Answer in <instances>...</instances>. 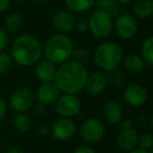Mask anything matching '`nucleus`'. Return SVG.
Wrapping results in <instances>:
<instances>
[{
	"label": "nucleus",
	"instance_id": "obj_1",
	"mask_svg": "<svg viewBox=\"0 0 153 153\" xmlns=\"http://www.w3.org/2000/svg\"><path fill=\"white\" fill-rule=\"evenodd\" d=\"M87 76L85 66L74 60H68L57 68L53 82L62 94H76L84 90Z\"/></svg>",
	"mask_w": 153,
	"mask_h": 153
},
{
	"label": "nucleus",
	"instance_id": "obj_2",
	"mask_svg": "<svg viewBox=\"0 0 153 153\" xmlns=\"http://www.w3.org/2000/svg\"><path fill=\"white\" fill-rule=\"evenodd\" d=\"M43 47L35 36L23 34L18 36L11 45V55L13 61L19 65L28 67L41 60Z\"/></svg>",
	"mask_w": 153,
	"mask_h": 153
},
{
	"label": "nucleus",
	"instance_id": "obj_3",
	"mask_svg": "<svg viewBox=\"0 0 153 153\" xmlns=\"http://www.w3.org/2000/svg\"><path fill=\"white\" fill-rule=\"evenodd\" d=\"M74 48V42L67 35L55 34L46 40L42 55L53 64L60 65L70 60Z\"/></svg>",
	"mask_w": 153,
	"mask_h": 153
},
{
	"label": "nucleus",
	"instance_id": "obj_4",
	"mask_svg": "<svg viewBox=\"0 0 153 153\" xmlns=\"http://www.w3.org/2000/svg\"><path fill=\"white\" fill-rule=\"evenodd\" d=\"M94 63L99 70L109 72L119 69L124 59V53L119 44L111 41H105L97 46L94 53Z\"/></svg>",
	"mask_w": 153,
	"mask_h": 153
},
{
	"label": "nucleus",
	"instance_id": "obj_5",
	"mask_svg": "<svg viewBox=\"0 0 153 153\" xmlns=\"http://www.w3.org/2000/svg\"><path fill=\"white\" fill-rule=\"evenodd\" d=\"M88 27L92 36L98 39H105L113 30V18L108 12L96 10L87 20Z\"/></svg>",
	"mask_w": 153,
	"mask_h": 153
},
{
	"label": "nucleus",
	"instance_id": "obj_6",
	"mask_svg": "<svg viewBox=\"0 0 153 153\" xmlns=\"http://www.w3.org/2000/svg\"><path fill=\"white\" fill-rule=\"evenodd\" d=\"M82 103L76 94H63L55 102V110L60 117H71L80 113Z\"/></svg>",
	"mask_w": 153,
	"mask_h": 153
},
{
	"label": "nucleus",
	"instance_id": "obj_7",
	"mask_svg": "<svg viewBox=\"0 0 153 153\" xmlns=\"http://www.w3.org/2000/svg\"><path fill=\"white\" fill-rule=\"evenodd\" d=\"M113 30L117 37L123 40H130L136 35L138 30L137 19L132 14L121 13L113 21Z\"/></svg>",
	"mask_w": 153,
	"mask_h": 153
},
{
	"label": "nucleus",
	"instance_id": "obj_8",
	"mask_svg": "<svg viewBox=\"0 0 153 153\" xmlns=\"http://www.w3.org/2000/svg\"><path fill=\"white\" fill-rule=\"evenodd\" d=\"M35 94L26 87L15 89L10 96V106L17 113H25L34 106Z\"/></svg>",
	"mask_w": 153,
	"mask_h": 153
},
{
	"label": "nucleus",
	"instance_id": "obj_9",
	"mask_svg": "<svg viewBox=\"0 0 153 153\" xmlns=\"http://www.w3.org/2000/svg\"><path fill=\"white\" fill-rule=\"evenodd\" d=\"M105 133L104 123L100 119L90 117L83 121L80 126V135L87 143H97Z\"/></svg>",
	"mask_w": 153,
	"mask_h": 153
},
{
	"label": "nucleus",
	"instance_id": "obj_10",
	"mask_svg": "<svg viewBox=\"0 0 153 153\" xmlns=\"http://www.w3.org/2000/svg\"><path fill=\"white\" fill-rule=\"evenodd\" d=\"M76 125L71 119L59 117L51 126V134L59 142H66L76 134Z\"/></svg>",
	"mask_w": 153,
	"mask_h": 153
},
{
	"label": "nucleus",
	"instance_id": "obj_11",
	"mask_svg": "<svg viewBox=\"0 0 153 153\" xmlns=\"http://www.w3.org/2000/svg\"><path fill=\"white\" fill-rule=\"evenodd\" d=\"M123 99L130 106L140 107L146 104L147 99H148V92L146 88L140 84L130 83L124 87Z\"/></svg>",
	"mask_w": 153,
	"mask_h": 153
},
{
	"label": "nucleus",
	"instance_id": "obj_12",
	"mask_svg": "<svg viewBox=\"0 0 153 153\" xmlns=\"http://www.w3.org/2000/svg\"><path fill=\"white\" fill-rule=\"evenodd\" d=\"M107 86H108L107 74L101 70H96L91 74H88L84 90L89 96L97 97L102 94L106 90Z\"/></svg>",
	"mask_w": 153,
	"mask_h": 153
},
{
	"label": "nucleus",
	"instance_id": "obj_13",
	"mask_svg": "<svg viewBox=\"0 0 153 153\" xmlns=\"http://www.w3.org/2000/svg\"><path fill=\"white\" fill-rule=\"evenodd\" d=\"M53 26L58 34L67 35L68 33L72 32L76 28V18L74 13L69 11H59L53 17Z\"/></svg>",
	"mask_w": 153,
	"mask_h": 153
},
{
	"label": "nucleus",
	"instance_id": "obj_14",
	"mask_svg": "<svg viewBox=\"0 0 153 153\" xmlns=\"http://www.w3.org/2000/svg\"><path fill=\"white\" fill-rule=\"evenodd\" d=\"M60 94H61V91L55 84V82H49V83H42L39 86L36 98L39 104L47 106V105L55 104Z\"/></svg>",
	"mask_w": 153,
	"mask_h": 153
},
{
	"label": "nucleus",
	"instance_id": "obj_15",
	"mask_svg": "<svg viewBox=\"0 0 153 153\" xmlns=\"http://www.w3.org/2000/svg\"><path fill=\"white\" fill-rule=\"evenodd\" d=\"M56 71H57L56 65L46 59L39 60L35 64V74H36L37 79L42 83L53 82Z\"/></svg>",
	"mask_w": 153,
	"mask_h": 153
},
{
	"label": "nucleus",
	"instance_id": "obj_16",
	"mask_svg": "<svg viewBox=\"0 0 153 153\" xmlns=\"http://www.w3.org/2000/svg\"><path fill=\"white\" fill-rule=\"evenodd\" d=\"M138 143V134L133 128L120 130L117 136V144L123 151H131L136 148Z\"/></svg>",
	"mask_w": 153,
	"mask_h": 153
},
{
	"label": "nucleus",
	"instance_id": "obj_17",
	"mask_svg": "<svg viewBox=\"0 0 153 153\" xmlns=\"http://www.w3.org/2000/svg\"><path fill=\"white\" fill-rule=\"evenodd\" d=\"M103 114H104V119L106 120L107 123L111 124V125H117L123 120V107L117 101H109L104 105Z\"/></svg>",
	"mask_w": 153,
	"mask_h": 153
},
{
	"label": "nucleus",
	"instance_id": "obj_18",
	"mask_svg": "<svg viewBox=\"0 0 153 153\" xmlns=\"http://www.w3.org/2000/svg\"><path fill=\"white\" fill-rule=\"evenodd\" d=\"M122 63H123L125 70L130 74H140L144 71L145 67H146V63L144 62V60L140 55H136V53L128 55L127 57L124 58Z\"/></svg>",
	"mask_w": 153,
	"mask_h": 153
},
{
	"label": "nucleus",
	"instance_id": "obj_19",
	"mask_svg": "<svg viewBox=\"0 0 153 153\" xmlns=\"http://www.w3.org/2000/svg\"><path fill=\"white\" fill-rule=\"evenodd\" d=\"M132 15L136 19H149L153 15L152 0H136L132 7Z\"/></svg>",
	"mask_w": 153,
	"mask_h": 153
},
{
	"label": "nucleus",
	"instance_id": "obj_20",
	"mask_svg": "<svg viewBox=\"0 0 153 153\" xmlns=\"http://www.w3.org/2000/svg\"><path fill=\"white\" fill-rule=\"evenodd\" d=\"M22 24H23V19L22 16L19 13H10L7 15V17L4 18V22H3V30L7 33V34H14L17 33L18 30H21Z\"/></svg>",
	"mask_w": 153,
	"mask_h": 153
},
{
	"label": "nucleus",
	"instance_id": "obj_21",
	"mask_svg": "<svg viewBox=\"0 0 153 153\" xmlns=\"http://www.w3.org/2000/svg\"><path fill=\"white\" fill-rule=\"evenodd\" d=\"M96 0H64L67 11L71 13H84L94 5Z\"/></svg>",
	"mask_w": 153,
	"mask_h": 153
},
{
	"label": "nucleus",
	"instance_id": "obj_22",
	"mask_svg": "<svg viewBox=\"0 0 153 153\" xmlns=\"http://www.w3.org/2000/svg\"><path fill=\"white\" fill-rule=\"evenodd\" d=\"M13 125L15 129L19 132H27L32 129V119L25 113H16L13 117Z\"/></svg>",
	"mask_w": 153,
	"mask_h": 153
},
{
	"label": "nucleus",
	"instance_id": "obj_23",
	"mask_svg": "<svg viewBox=\"0 0 153 153\" xmlns=\"http://www.w3.org/2000/svg\"><path fill=\"white\" fill-rule=\"evenodd\" d=\"M140 57L146 65H153V37L149 36L143 41L140 46Z\"/></svg>",
	"mask_w": 153,
	"mask_h": 153
},
{
	"label": "nucleus",
	"instance_id": "obj_24",
	"mask_svg": "<svg viewBox=\"0 0 153 153\" xmlns=\"http://www.w3.org/2000/svg\"><path fill=\"white\" fill-rule=\"evenodd\" d=\"M107 80H108V84H110L112 87L117 88V89H121L124 88L126 85V79L124 74L119 69L109 71L107 74Z\"/></svg>",
	"mask_w": 153,
	"mask_h": 153
},
{
	"label": "nucleus",
	"instance_id": "obj_25",
	"mask_svg": "<svg viewBox=\"0 0 153 153\" xmlns=\"http://www.w3.org/2000/svg\"><path fill=\"white\" fill-rule=\"evenodd\" d=\"M71 58L76 63L85 66V64H87L90 60V53L88 49L85 48V47H78V48H74Z\"/></svg>",
	"mask_w": 153,
	"mask_h": 153
},
{
	"label": "nucleus",
	"instance_id": "obj_26",
	"mask_svg": "<svg viewBox=\"0 0 153 153\" xmlns=\"http://www.w3.org/2000/svg\"><path fill=\"white\" fill-rule=\"evenodd\" d=\"M12 66H13V59L10 53H7L4 51H1L0 53V76L9 72Z\"/></svg>",
	"mask_w": 153,
	"mask_h": 153
},
{
	"label": "nucleus",
	"instance_id": "obj_27",
	"mask_svg": "<svg viewBox=\"0 0 153 153\" xmlns=\"http://www.w3.org/2000/svg\"><path fill=\"white\" fill-rule=\"evenodd\" d=\"M137 145H140V149L144 150H151L153 146V136L151 133H144L140 136H138V143Z\"/></svg>",
	"mask_w": 153,
	"mask_h": 153
},
{
	"label": "nucleus",
	"instance_id": "obj_28",
	"mask_svg": "<svg viewBox=\"0 0 153 153\" xmlns=\"http://www.w3.org/2000/svg\"><path fill=\"white\" fill-rule=\"evenodd\" d=\"M115 0H96L94 4L97 5L98 10H102V11H108L113 4H114Z\"/></svg>",
	"mask_w": 153,
	"mask_h": 153
},
{
	"label": "nucleus",
	"instance_id": "obj_29",
	"mask_svg": "<svg viewBox=\"0 0 153 153\" xmlns=\"http://www.w3.org/2000/svg\"><path fill=\"white\" fill-rule=\"evenodd\" d=\"M9 42H10L9 34L2 27H0V53L4 51L5 47L9 45Z\"/></svg>",
	"mask_w": 153,
	"mask_h": 153
},
{
	"label": "nucleus",
	"instance_id": "obj_30",
	"mask_svg": "<svg viewBox=\"0 0 153 153\" xmlns=\"http://www.w3.org/2000/svg\"><path fill=\"white\" fill-rule=\"evenodd\" d=\"M78 32L80 33H86L89 27H88V22L87 20H84V19H81V20H76V28Z\"/></svg>",
	"mask_w": 153,
	"mask_h": 153
},
{
	"label": "nucleus",
	"instance_id": "obj_31",
	"mask_svg": "<svg viewBox=\"0 0 153 153\" xmlns=\"http://www.w3.org/2000/svg\"><path fill=\"white\" fill-rule=\"evenodd\" d=\"M7 114V104L3 99L0 98V123L5 119Z\"/></svg>",
	"mask_w": 153,
	"mask_h": 153
},
{
	"label": "nucleus",
	"instance_id": "obj_32",
	"mask_svg": "<svg viewBox=\"0 0 153 153\" xmlns=\"http://www.w3.org/2000/svg\"><path fill=\"white\" fill-rule=\"evenodd\" d=\"M38 132L41 136H47L51 134V126L46 125V124H43L39 127Z\"/></svg>",
	"mask_w": 153,
	"mask_h": 153
},
{
	"label": "nucleus",
	"instance_id": "obj_33",
	"mask_svg": "<svg viewBox=\"0 0 153 153\" xmlns=\"http://www.w3.org/2000/svg\"><path fill=\"white\" fill-rule=\"evenodd\" d=\"M129 128H133V123H132V121L130 119L122 120L120 122V130L129 129Z\"/></svg>",
	"mask_w": 153,
	"mask_h": 153
},
{
	"label": "nucleus",
	"instance_id": "obj_34",
	"mask_svg": "<svg viewBox=\"0 0 153 153\" xmlns=\"http://www.w3.org/2000/svg\"><path fill=\"white\" fill-rule=\"evenodd\" d=\"M45 106H43L42 104H37L34 106V110H33V112H34V114L36 115V117H41V115H43V113H44L45 109H44Z\"/></svg>",
	"mask_w": 153,
	"mask_h": 153
},
{
	"label": "nucleus",
	"instance_id": "obj_35",
	"mask_svg": "<svg viewBox=\"0 0 153 153\" xmlns=\"http://www.w3.org/2000/svg\"><path fill=\"white\" fill-rule=\"evenodd\" d=\"M11 5V0H0V14L4 13Z\"/></svg>",
	"mask_w": 153,
	"mask_h": 153
},
{
	"label": "nucleus",
	"instance_id": "obj_36",
	"mask_svg": "<svg viewBox=\"0 0 153 153\" xmlns=\"http://www.w3.org/2000/svg\"><path fill=\"white\" fill-rule=\"evenodd\" d=\"M74 153H96V151L90 148V147L82 146V147H79V148H76Z\"/></svg>",
	"mask_w": 153,
	"mask_h": 153
},
{
	"label": "nucleus",
	"instance_id": "obj_37",
	"mask_svg": "<svg viewBox=\"0 0 153 153\" xmlns=\"http://www.w3.org/2000/svg\"><path fill=\"white\" fill-rule=\"evenodd\" d=\"M134 0H115V2H117L120 5H125V4H129V3L133 2Z\"/></svg>",
	"mask_w": 153,
	"mask_h": 153
},
{
	"label": "nucleus",
	"instance_id": "obj_38",
	"mask_svg": "<svg viewBox=\"0 0 153 153\" xmlns=\"http://www.w3.org/2000/svg\"><path fill=\"white\" fill-rule=\"evenodd\" d=\"M129 153H150L149 151L144 150V149H140V148H135L133 150L129 151Z\"/></svg>",
	"mask_w": 153,
	"mask_h": 153
},
{
	"label": "nucleus",
	"instance_id": "obj_39",
	"mask_svg": "<svg viewBox=\"0 0 153 153\" xmlns=\"http://www.w3.org/2000/svg\"><path fill=\"white\" fill-rule=\"evenodd\" d=\"M7 153H24V152L19 148H11L7 151Z\"/></svg>",
	"mask_w": 153,
	"mask_h": 153
},
{
	"label": "nucleus",
	"instance_id": "obj_40",
	"mask_svg": "<svg viewBox=\"0 0 153 153\" xmlns=\"http://www.w3.org/2000/svg\"><path fill=\"white\" fill-rule=\"evenodd\" d=\"M35 1L38 3H44V2H46V1H48V0H35Z\"/></svg>",
	"mask_w": 153,
	"mask_h": 153
},
{
	"label": "nucleus",
	"instance_id": "obj_41",
	"mask_svg": "<svg viewBox=\"0 0 153 153\" xmlns=\"http://www.w3.org/2000/svg\"><path fill=\"white\" fill-rule=\"evenodd\" d=\"M16 1H18V2H25L26 0H16Z\"/></svg>",
	"mask_w": 153,
	"mask_h": 153
}]
</instances>
